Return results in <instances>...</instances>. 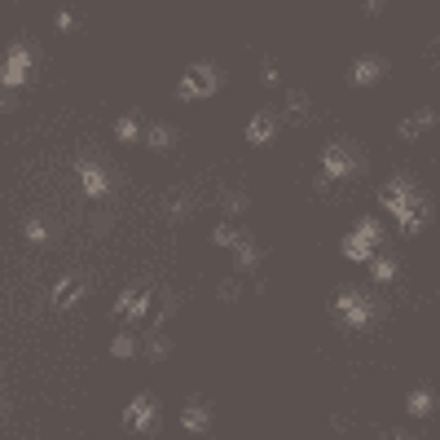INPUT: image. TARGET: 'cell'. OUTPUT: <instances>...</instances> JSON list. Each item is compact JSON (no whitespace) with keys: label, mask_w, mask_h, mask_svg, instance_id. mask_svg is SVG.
Listing matches in <instances>:
<instances>
[{"label":"cell","mask_w":440,"mask_h":440,"mask_svg":"<svg viewBox=\"0 0 440 440\" xmlns=\"http://www.w3.org/2000/svg\"><path fill=\"white\" fill-rule=\"evenodd\" d=\"M379 203L392 211V216L401 220V234L405 238H414V234H422L432 225V216H436V203L427 199V194L418 189V181L414 176H405V172H396L392 181L383 185V194H379Z\"/></svg>","instance_id":"6da1fadb"},{"label":"cell","mask_w":440,"mask_h":440,"mask_svg":"<svg viewBox=\"0 0 440 440\" xmlns=\"http://www.w3.org/2000/svg\"><path fill=\"white\" fill-rule=\"evenodd\" d=\"M352 176H366V154L356 141H331L321 150V181L331 185H344Z\"/></svg>","instance_id":"7a4b0ae2"},{"label":"cell","mask_w":440,"mask_h":440,"mask_svg":"<svg viewBox=\"0 0 440 440\" xmlns=\"http://www.w3.org/2000/svg\"><path fill=\"white\" fill-rule=\"evenodd\" d=\"M220 88H225V71L216 62H194L176 79V102H203V97H216Z\"/></svg>","instance_id":"3957f363"},{"label":"cell","mask_w":440,"mask_h":440,"mask_svg":"<svg viewBox=\"0 0 440 440\" xmlns=\"http://www.w3.org/2000/svg\"><path fill=\"white\" fill-rule=\"evenodd\" d=\"M335 313H339V321H344V326H352V331H366V326L379 317V304H374L361 286H339Z\"/></svg>","instance_id":"277c9868"},{"label":"cell","mask_w":440,"mask_h":440,"mask_svg":"<svg viewBox=\"0 0 440 440\" xmlns=\"http://www.w3.org/2000/svg\"><path fill=\"white\" fill-rule=\"evenodd\" d=\"M379 247H383V225L374 216L356 220V229L344 234V255L352 260V265H370V260L379 255Z\"/></svg>","instance_id":"5b68a950"},{"label":"cell","mask_w":440,"mask_h":440,"mask_svg":"<svg viewBox=\"0 0 440 440\" xmlns=\"http://www.w3.org/2000/svg\"><path fill=\"white\" fill-rule=\"evenodd\" d=\"M36 44L31 40H18L5 53V67H0V88H22L27 79H31V71H36Z\"/></svg>","instance_id":"8992f818"},{"label":"cell","mask_w":440,"mask_h":440,"mask_svg":"<svg viewBox=\"0 0 440 440\" xmlns=\"http://www.w3.org/2000/svg\"><path fill=\"white\" fill-rule=\"evenodd\" d=\"M75 176H79V189H84L88 199H106V194L115 189L110 172L102 168V163H93V159H75Z\"/></svg>","instance_id":"52a82bcc"},{"label":"cell","mask_w":440,"mask_h":440,"mask_svg":"<svg viewBox=\"0 0 440 440\" xmlns=\"http://www.w3.org/2000/svg\"><path fill=\"white\" fill-rule=\"evenodd\" d=\"M88 295V273H67L58 286H53V295H48V304L58 308V313H67V308H75L79 300Z\"/></svg>","instance_id":"ba28073f"},{"label":"cell","mask_w":440,"mask_h":440,"mask_svg":"<svg viewBox=\"0 0 440 440\" xmlns=\"http://www.w3.org/2000/svg\"><path fill=\"white\" fill-rule=\"evenodd\" d=\"M199 203H203V194L194 189V185H181L176 194H168V199H163V216H168L172 225H181V220H189L194 211H199Z\"/></svg>","instance_id":"9c48e42d"},{"label":"cell","mask_w":440,"mask_h":440,"mask_svg":"<svg viewBox=\"0 0 440 440\" xmlns=\"http://www.w3.org/2000/svg\"><path fill=\"white\" fill-rule=\"evenodd\" d=\"M124 427H128V432H154V427H159L154 396H133V405L124 410Z\"/></svg>","instance_id":"30bf717a"},{"label":"cell","mask_w":440,"mask_h":440,"mask_svg":"<svg viewBox=\"0 0 440 440\" xmlns=\"http://www.w3.org/2000/svg\"><path fill=\"white\" fill-rule=\"evenodd\" d=\"M387 71H392V67H387V58H356L352 71H348V84L352 88H374Z\"/></svg>","instance_id":"8fae6325"},{"label":"cell","mask_w":440,"mask_h":440,"mask_svg":"<svg viewBox=\"0 0 440 440\" xmlns=\"http://www.w3.org/2000/svg\"><path fill=\"white\" fill-rule=\"evenodd\" d=\"M278 133H282V115H278L273 106H269V110H255L251 124H247V141H251V145H269Z\"/></svg>","instance_id":"7c38bea8"},{"label":"cell","mask_w":440,"mask_h":440,"mask_svg":"<svg viewBox=\"0 0 440 440\" xmlns=\"http://www.w3.org/2000/svg\"><path fill=\"white\" fill-rule=\"evenodd\" d=\"M282 124H295V128H304V124H313V102H308V93L304 88H286V102H282Z\"/></svg>","instance_id":"4fadbf2b"},{"label":"cell","mask_w":440,"mask_h":440,"mask_svg":"<svg viewBox=\"0 0 440 440\" xmlns=\"http://www.w3.org/2000/svg\"><path fill=\"white\" fill-rule=\"evenodd\" d=\"M229 255H234V269L238 273H251V269H260V255H265V251H260V242L251 234H238V242L229 247Z\"/></svg>","instance_id":"5bb4252c"},{"label":"cell","mask_w":440,"mask_h":440,"mask_svg":"<svg viewBox=\"0 0 440 440\" xmlns=\"http://www.w3.org/2000/svg\"><path fill=\"white\" fill-rule=\"evenodd\" d=\"M427 128H436V110L432 106H422L418 115H410V119H401V128H396V137L401 141H418L422 133H427Z\"/></svg>","instance_id":"9a60e30c"},{"label":"cell","mask_w":440,"mask_h":440,"mask_svg":"<svg viewBox=\"0 0 440 440\" xmlns=\"http://www.w3.org/2000/svg\"><path fill=\"white\" fill-rule=\"evenodd\" d=\"M251 211V194L247 189H225L220 194V220H242Z\"/></svg>","instance_id":"2e32d148"},{"label":"cell","mask_w":440,"mask_h":440,"mask_svg":"<svg viewBox=\"0 0 440 440\" xmlns=\"http://www.w3.org/2000/svg\"><path fill=\"white\" fill-rule=\"evenodd\" d=\"M370 278H374V286H392V282L401 278V265H396V255L379 251V255L370 260Z\"/></svg>","instance_id":"e0dca14e"},{"label":"cell","mask_w":440,"mask_h":440,"mask_svg":"<svg viewBox=\"0 0 440 440\" xmlns=\"http://www.w3.org/2000/svg\"><path fill=\"white\" fill-rule=\"evenodd\" d=\"M181 422H185V432L203 436V432H211V410H207L203 401H189V405H185V414H181Z\"/></svg>","instance_id":"ac0fdd59"},{"label":"cell","mask_w":440,"mask_h":440,"mask_svg":"<svg viewBox=\"0 0 440 440\" xmlns=\"http://www.w3.org/2000/svg\"><path fill=\"white\" fill-rule=\"evenodd\" d=\"M145 145H150L154 154H168L176 145V128L172 124H150V128H145Z\"/></svg>","instance_id":"d6986e66"},{"label":"cell","mask_w":440,"mask_h":440,"mask_svg":"<svg viewBox=\"0 0 440 440\" xmlns=\"http://www.w3.org/2000/svg\"><path fill=\"white\" fill-rule=\"evenodd\" d=\"M137 352H141L137 331H119L115 339H110V356H115V361H128V356H137Z\"/></svg>","instance_id":"ffe728a7"},{"label":"cell","mask_w":440,"mask_h":440,"mask_svg":"<svg viewBox=\"0 0 440 440\" xmlns=\"http://www.w3.org/2000/svg\"><path fill=\"white\" fill-rule=\"evenodd\" d=\"M141 352H145V356H154V361H163V356L172 352V339L163 335V326H154V331H150V339L141 344Z\"/></svg>","instance_id":"44dd1931"},{"label":"cell","mask_w":440,"mask_h":440,"mask_svg":"<svg viewBox=\"0 0 440 440\" xmlns=\"http://www.w3.org/2000/svg\"><path fill=\"white\" fill-rule=\"evenodd\" d=\"M432 405H436L432 387H418V392H410V401H405V410H410L414 418H427V414H432Z\"/></svg>","instance_id":"7402d4cb"},{"label":"cell","mask_w":440,"mask_h":440,"mask_svg":"<svg viewBox=\"0 0 440 440\" xmlns=\"http://www.w3.org/2000/svg\"><path fill=\"white\" fill-rule=\"evenodd\" d=\"M115 137H119V145L141 141V119H137V115H124V119L115 124Z\"/></svg>","instance_id":"603a6c76"},{"label":"cell","mask_w":440,"mask_h":440,"mask_svg":"<svg viewBox=\"0 0 440 440\" xmlns=\"http://www.w3.org/2000/svg\"><path fill=\"white\" fill-rule=\"evenodd\" d=\"M22 229H27V238L36 242V247H48V242H53V229L44 225V216H31V220L22 225Z\"/></svg>","instance_id":"cb8c5ba5"},{"label":"cell","mask_w":440,"mask_h":440,"mask_svg":"<svg viewBox=\"0 0 440 440\" xmlns=\"http://www.w3.org/2000/svg\"><path fill=\"white\" fill-rule=\"evenodd\" d=\"M238 220H220L216 225V229H211V242H216V247H234V242H238Z\"/></svg>","instance_id":"d4e9b609"},{"label":"cell","mask_w":440,"mask_h":440,"mask_svg":"<svg viewBox=\"0 0 440 440\" xmlns=\"http://www.w3.org/2000/svg\"><path fill=\"white\" fill-rule=\"evenodd\" d=\"M242 295V278H238V273H234V278H220V286H216V300L220 304H234Z\"/></svg>","instance_id":"484cf974"},{"label":"cell","mask_w":440,"mask_h":440,"mask_svg":"<svg viewBox=\"0 0 440 440\" xmlns=\"http://www.w3.org/2000/svg\"><path fill=\"white\" fill-rule=\"evenodd\" d=\"M260 84H265V88H278V84H282L278 62H269V58H265V67H260Z\"/></svg>","instance_id":"4316f807"},{"label":"cell","mask_w":440,"mask_h":440,"mask_svg":"<svg viewBox=\"0 0 440 440\" xmlns=\"http://www.w3.org/2000/svg\"><path fill=\"white\" fill-rule=\"evenodd\" d=\"M18 110V88H0V115H13Z\"/></svg>","instance_id":"83f0119b"},{"label":"cell","mask_w":440,"mask_h":440,"mask_svg":"<svg viewBox=\"0 0 440 440\" xmlns=\"http://www.w3.org/2000/svg\"><path fill=\"white\" fill-rule=\"evenodd\" d=\"M53 27H58V31H75L79 22H75V13H71V9H58V13H53Z\"/></svg>","instance_id":"f1b7e54d"},{"label":"cell","mask_w":440,"mask_h":440,"mask_svg":"<svg viewBox=\"0 0 440 440\" xmlns=\"http://www.w3.org/2000/svg\"><path fill=\"white\" fill-rule=\"evenodd\" d=\"M110 225H115V211H93V229L97 234H106Z\"/></svg>","instance_id":"f546056e"},{"label":"cell","mask_w":440,"mask_h":440,"mask_svg":"<svg viewBox=\"0 0 440 440\" xmlns=\"http://www.w3.org/2000/svg\"><path fill=\"white\" fill-rule=\"evenodd\" d=\"M383 9H387V0H361V13H366V18H379Z\"/></svg>","instance_id":"4dcf8cb0"},{"label":"cell","mask_w":440,"mask_h":440,"mask_svg":"<svg viewBox=\"0 0 440 440\" xmlns=\"http://www.w3.org/2000/svg\"><path fill=\"white\" fill-rule=\"evenodd\" d=\"M331 427H335V432H348L352 418H348V414H331Z\"/></svg>","instance_id":"1f68e13d"},{"label":"cell","mask_w":440,"mask_h":440,"mask_svg":"<svg viewBox=\"0 0 440 440\" xmlns=\"http://www.w3.org/2000/svg\"><path fill=\"white\" fill-rule=\"evenodd\" d=\"M383 440H410V436H401V432H387V436H383Z\"/></svg>","instance_id":"d6a6232c"},{"label":"cell","mask_w":440,"mask_h":440,"mask_svg":"<svg viewBox=\"0 0 440 440\" xmlns=\"http://www.w3.org/2000/svg\"><path fill=\"white\" fill-rule=\"evenodd\" d=\"M0 414H5V410H0Z\"/></svg>","instance_id":"836d02e7"}]
</instances>
